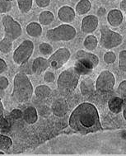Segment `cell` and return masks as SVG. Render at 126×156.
Returning a JSON list of instances; mask_svg holds the SVG:
<instances>
[{"label": "cell", "instance_id": "6da1fadb", "mask_svg": "<svg viewBox=\"0 0 126 156\" xmlns=\"http://www.w3.org/2000/svg\"><path fill=\"white\" fill-rule=\"evenodd\" d=\"M68 123L73 131L83 135L101 131L97 109L89 102L79 104L71 114Z\"/></svg>", "mask_w": 126, "mask_h": 156}, {"label": "cell", "instance_id": "7a4b0ae2", "mask_svg": "<svg viewBox=\"0 0 126 156\" xmlns=\"http://www.w3.org/2000/svg\"><path fill=\"white\" fill-rule=\"evenodd\" d=\"M33 95V87L27 75L18 73L15 75L13 80L14 99L18 103H25L31 99Z\"/></svg>", "mask_w": 126, "mask_h": 156}, {"label": "cell", "instance_id": "3957f363", "mask_svg": "<svg viewBox=\"0 0 126 156\" xmlns=\"http://www.w3.org/2000/svg\"><path fill=\"white\" fill-rule=\"evenodd\" d=\"M79 78L80 74L74 66L65 69L60 74L57 81L58 89L63 94L72 93L79 84Z\"/></svg>", "mask_w": 126, "mask_h": 156}, {"label": "cell", "instance_id": "277c9868", "mask_svg": "<svg viewBox=\"0 0 126 156\" xmlns=\"http://www.w3.org/2000/svg\"><path fill=\"white\" fill-rule=\"evenodd\" d=\"M77 36V31L73 26L62 24L55 28L46 31V37L51 41H69Z\"/></svg>", "mask_w": 126, "mask_h": 156}, {"label": "cell", "instance_id": "5b68a950", "mask_svg": "<svg viewBox=\"0 0 126 156\" xmlns=\"http://www.w3.org/2000/svg\"><path fill=\"white\" fill-rule=\"evenodd\" d=\"M100 44L105 49H112L123 42V37L116 31H111L107 26H101Z\"/></svg>", "mask_w": 126, "mask_h": 156}, {"label": "cell", "instance_id": "8992f818", "mask_svg": "<svg viewBox=\"0 0 126 156\" xmlns=\"http://www.w3.org/2000/svg\"><path fill=\"white\" fill-rule=\"evenodd\" d=\"M34 51V43L30 40H25L21 43L13 53V61L18 66H22L31 58Z\"/></svg>", "mask_w": 126, "mask_h": 156}, {"label": "cell", "instance_id": "52a82bcc", "mask_svg": "<svg viewBox=\"0 0 126 156\" xmlns=\"http://www.w3.org/2000/svg\"><path fill=\"white\" fill-rule=\"evenodd\" d=\"M4 27V37L9 38L12 41H16L23 34V28L17 21H15L9 15H6L2 19Z\"/></svg>", "mask_w": 126, "mask_h": 156}, {"label": "cell", "instance_id": "ba28073f", "mask_svg": "<svg viewBox=\"0 0 126 156\" xmlns=\"http://www.w3.org/2000/svg\"><path fill=\"white\" fill-rule=\"evenodd\" d=\"M115 83L114 74L108 70H104L99 74L96 81L95 88L100 93H107L113 90Z\"/></svg>", "mask_w": 126, "mask_h": 156}, {"label": "cell", "instance_id": "9c48e42d", "mask_svg": "<svg viewBox=\"0 0 126 156\" xmlns=\"http://www.w3.org/2000/svg\"><path fill=\"white\" fill-rule=\"evenodd\" d=\"M70 56H71V53L68 49L60 48L57 50L48 59L50 67H51L53 69H59L68 61Z\"/></svg>", "mask_w": 126, "mask_h": 156}, {"label": "cell", "instance_id": "30bf717a", "mask_svg": "<svg viewBox=\"0 0 126 156\" xmlns=\"http://www.w3.org/2000/svg\"><path fill=\"white\" fill-rule=\"evenodd\" d=\"M74 58L76 60V63L86 67L90 70H93V69H95L99 63V59L96 55L92 53H88L83 50L77 51Z\"/></svg>", "mask_w": 126, "mask_h": 156}, {"label": "cell", "instance_id": "8fae6325", "mask_svg": "<svg viewBox=\"0 0 126 156\" xmlns=\"http://www.w3.org/2000/svg\"><path fill=\"white\" fill-rule=\"evenodd\" d=\"M98 18L94 15H88L82 21L81 28L84 33H93L98 27Z\"/></svg>", "mask_w": 126, "mask_h": 156}, {"label": "cell", "instance_id": "7c38bea8", "mask_svg": "<svg viewBox=\"0 0 126 156\" xmlns=\"http://www.w3.org/2000/svg\"><path fill=\"white\" fill-rule=\"evenodd\" d=\"M58 17L64 23H71L75 18V12L69 6H63L58 12Z\"/></svg>", "mask_w": 126, "mask_h": 156}, {"label": "cell", "instance_id": "4fadbf2b", "mask_svg": "<svg viewBox=\"0 0 126 156\" xmlns=\"http://www.w3.org/2000/svg\"><path fill=\"white\" fill-rule=\"evenodd\" d=\"M49 67H50V64L48 60L43 57H37L32 63V66H31L32 73L36 74H40L43 72H45Z\"/></svg>", "mask_w": 126, "mask_h": 156}, {"label": "cell", "instance_id": "5bb4252c", "mask_svg": "<svg viewBox=\"0 0 126 156\" xmlns=\"http://www.w3.org/2000/svg\"><path fill=\"white\" fill-rule=\"evenodd\" d=\"M108 108L113 113H120L124 108H125V99L121 98V97L112 98L108 102Z\"/></svg>", "mask_w": 126, "mask_h": 156}, {"label": "cell", "instance_id": "9a60e30c", "mask_svg": "<svg viewBox=\"0 0 126 156\" xmlns=\"http://www.w3.org/2000/svg\"><path fill=\"white\" fill-rule=\"evenodd\" d=\"M123 13L118 9H113L109 12L107 15V20L110 26L114 27H118L123 22Z\"/></svg>", "mask_w": 126, "mask_h": 156}, {"label": "cell", "instance_id": "2e32d148", "mask_svg": "<svg viewBox=\"0 0 126 156\" xmlns=\"http://www.w3.org/2000/svg\"><path fill=\"white\" fill-rule=\"evenodd\" d=\"M52 111L55 116L59 117L64 116L68 111L67 102L61 99L54 102L52 104Z\"/></svg>", "mask_w": 126, "mask_h": 156}, {"label": "cell", "instance_id": "e0dca14e", "mask_svg": "<svg viewBox=\"0 0 126 156\" xmlns=\"http://www.w3.org/2000/svg\"><path fill=\"white\" fill-rule=\"evenodd\" d=\"M23 117L27 124H34L38 120V114H37V109L33 107H29L26 108L25 111L23 112Z\"/></svg>", "mask_w": 126, "mask_h": 156}, {"label": "cell", "instance_id": "ac0fdd59", "mask_svg": "<svg viewBox=\"0 0 126 156\" xmlns=\"http://www.w3.org/2000/svg\"><path fill=\"white\" fill-rule=\"evenodd\" d=\"M94 84L92 79H85L81 82L80 89L84 96H89L94 93Z\"/></svg>", "mask_w": 126, "mask_h": 156}, {"label": "cell", "instance_id": "d6986e66", "mask_svg": "<svg viewBox=\"0 0 126 156\" xmlns=\"http://www.w3.org/2000/svg\"><path fill=\"white\" fill-rule=\"evenodd\" d=\"M27 34L31 37H39L42 34V27L39 23H31L26 27Z\"/></svg>", "mask_w": 126, "mask_h": 156}, {"label": "cell", "instance_id": "ffe728a7", "mask_svg": "<svg viewBox=\"0 0 126 156\" xmlns=\"http://www.w3.org/2000/svg\"><path fill=\"white\" fill-rule=\"evenodd\" d=\"M51 94V89L50 87L46 85H39L37 86L35 89V95L37 98L40 100L45 99L50 97Z\"/></svg>", "mask_w": 126, "mask_h": 156}, {"label": "cell", "instance_id": "44dd1931", "mask_svg": "<svg viewBox=\"0 0 126 156\" xmlns=\"http://www.w3.org/2000/svg\"><path fill=\"white\" fill-rule=\"evenodd\" d=\"M92 4L89 0H80L76 6V12L79 15L86 14L91 10Z\"/></svg>", "mask_w": 126, "mask_h": 156}, {"label": "cell", "instance_id": "7402d4cb", "mask_svg": "<svg viewBox=\"0 0 126 156\" xmlns=\"http://www.w3.org/2000/svg\"><path fill=\"white\" fill-rule=\"evenodd\" d=\"M54 20V16L50 11H44L39 15V22L42 25H50Z\"/></svg>", "mask_w": 126, "mask_h": 156}, {"label": "cell", "instance_id": "603a6c76", "mask_svg": "<svg viewBox=\"0 0 126 156\" xmlns=\"http://www.w3.org/2000/svg\"><path fill=\"white\" fill-rule=\"evenodd\" d=\"M98 45V41L96 37L93 35L87 36L83 41V45L88 51H94Z\"/></svg>", "mask_w": 126, "mask_h": 156}, {"label": "cell", "instance_id": "cb8c5ba5", "mask_svg": "<svg viewBox=\"0 0 126 156\" xmlns=\"http://www.w3.org/2000/svg\"><path fill=\"white\" fill-rule=\"evenodd\" d=\"M18 9L23 13H27L32 8L33 0H17Z\"/></svg>", "mask_w": 126, "mask_h": 156}, {"label": "cell", "instance_id": "d4e9b609", "mask_svg": "<svg viewBox=\"0 0 126 156\" xmlns=\"http://www.w3.org/2000/svg\"><path fill=\"white\" fill-rule=\"evenodd\" d=\"M12 145V141L10 137L0 134V151H8Z\"/></svg>", "mask_w": 126, "mask_h": 156}, {"label": "cell", "instance_id": "484cf974", "mask_svg": "<svg viewBox=\"0 0 126 156\" xmlns=\"http://www.w3.org/2000/svg\"><path fill=\"white\" fill-rule=\"evenodd\" d=\"M12 46V41L7 37H3V40L0 41V51L3 54H9L11 51Z\"/></svg>", "mask_w": 126, "mask_h": 156}, {"label": "cell", "instance_id": "4316f807", "mask_svg": "<svg viewBox=\"0 0 126 156\" xmlns=\"http://www.w3.org/2000/svg\"><path fill=\"white\" fill-rule=\"evenodd\" d=\"M39 51L40 53L43 54L44 55H48L51 54L53 52V48L50 44L48 43H41L39 45Z\"/></svg>", "mask_w": 126, "mask_h": 156}, {"label": "cell", "instance_id": "83f0119b", "mask_svg": "<svg viewBox=\"0 0 126 156\" xmlns=\"http://www.w3.org/2000/svg\"><path fill=\"white\" fill-rule=\"evenodd\" d=\"M12 3L9 0H0V13L8 12L11 10Z\"/></svg>", "mask_w": 126, "mask_h": 156}, {"label": "cell", "instance_id": "f1b7e54d", "mask_svg": "<svg viewBox=\"0 0 126 156\" xmlns=\"http://www.w3.org/2000/svg\"><path fill=\"white\" fill-rule=\"evenodd\" d=\"M119 67L121 71H123V72L126 71V51H122L120 53Z\"/></svg>", "mask_w": 126, "mask_h": 156}, {"label": "cell", "instance_id": "f546056e", "mask_svg": "<svg viewBox=\"0 0 126 156\" xmlns=\"http://www.w3.org/2000/svg\"><path fill=\"white\" fill-rule=\"evenodd\" d=\"M118 94L120 95L121 98L125 99L126 98V81L124 80L121 83V84L119 85L117 89Z\"/></svg>", "mask_w": 126, "mask_h": 156}, {"label": "cell", "instance_id": "4dcf8cb0", "mask_svg": "<svg viewBox=\"0 0 126 156\" xmlns=\"http://www.w3.org/2000/svg\"><path fill=\"white\" fill-rule=\"evenodd\" d=\"M116 60V56H115V53H113L111 51L107 52L104 55V61L107 64H113Z\"/></svg>", "mask_w": 126, "mask_h": 156}, {"label": "cell", "instance_id": "1f68e13d", "mask_svg": "<svg viewBox=\"0 0 126 156\" xmlns=\"http://www.w3.org/2000/svg\"><path fill=\"white\" fill-rule=\"evenodd\" d=\"M9 122L8 120L2 116H0V131H6L9 127Z\"/></svg>", "mask_w": 126, "mask_h": 156}, {"label": "cell", "instance_id": "d6a6232c", "mask_svg": "<svg viewBox=\"0 0 126 156\" xmlns=\"http://www.w3.org/2000/svg\"><path fill=\"white\" fill-rule=\"evenodd\" d=\"M9 80L4 76L0 77V90H4L9 87Z\"/></svg>", "mask_w": 126, "mask_h": 156}, {"label": "cell", "instance_id": "836d02e7", "mask_svg": "<svg viewBox=\"0 0 126 156\" xmlns=\"http://www.w3.org/2000/svg\"><path fill=\"white\" fill-rule=\"evenodd\" d=\"M55 80V76L52 72H46L44 75V80L46 83H53Z\"/></svg>", "mask_w": 126, "mask_h": 156}, {"label": "cell", "instance_id": "e575fe53", "mask_svg": "<svg viewBox=\"0 0 126 156\" xmlns=\"http://www.w3.org/2000/svg\"><path fill=\"white\" fill-rule=\"evenodd\" d=\"M10 116H11V117L12 119H20V118L23 116V112H22L21 110H19V109H14V110H12V111L11 112Z\"/></svg>", "mask_w": 126, "mask_h": 156}, {"label": "cell", "instance_id": "d590c367", "mask_svg": "<svg viewBox=\"0 0 126 156\" xmlns=\"http://www.w3.org/2000/svg\"><path fill=\"white\" fill-rule=\"evenodd\" d=\"M36 3L40 8H46L50 5L51 0H36Z\"/></svg>", "mask_w": 126, "mask_h": 156}, {"label": "cell", "instance_id": "8d00e7d4", "mask_svg": "<svg viewBox=\"0 0 126 156\" xmlns=\"http://www.w3.org/2000/svg\"><path fill=\"white\" fill-rule=\"evenodd\" d=\"M7 69H8V66H7V63L5 62V60L0 58V74L5 72Z\"/></svg>", "mask_w": 126, "mask_h": 156}, {"label": "cell", "instance_id": "74e56055", "mask_svg": "<svg viewBox=\"0 0 126 156\" xmlns=\"http://www.w3.org/2000/svg\"><path fill=\"white\" fill-rule=\"evenodd\" d=\"M22 66H23V74H32V69H29V64H27V65H25V64H23V65H22Z\"/></svg>", "mask_w": 126, "mask_h": 156}, {"label": "cell", "instance_id": "f35d334b", "mask_svg": "<svg viewBox=\"0 0 126 156\" xmlns=\"http://www.w3.org/2000/svg\"><path fill=\"white\" fill-rule=\"evenodd\" d=\"M121 9L123 12L126 11V0H123L121 3Z\"/></svg>", "mask_w": 126, "mask_h": 156}, {"label": "cell", "instance_id": "ab89813d", "mask_svg": "<svg viewBox=\"0 0 126 156\" xmlns=\"http://www.w3.org/2000/svg\"><path fill=\"white\" fill-rule=\"evenodd\" d=\"M105 13H106V9L104 8H100V9L97 11V14L99 16H103Z\"/></svg>", "mask_w": 126, "mask_h": 156}, {"label": "cell", "instance_id": "60d3db41", "mask_svg": "<svg viewBox=\"0 0 126 156\" xmlns=\"http://www.w3.org/2000/svg\"><path fill=\"white\" fill-rule=\"evenodd\" d=\"M3 111H4V108H3V102H2L1 98H0V116H2V115H3Z\"/></svg>", "mask_w": 126, "mask_h": 156}, {"label": "cell", "instance_id": "b9f144b4", "mask_svg": "<svg viewBox=\"0 0 126 156\" xmlns=\"http://www.w3.org/2000/svg\"><path fill=\"white\" fill-rule=\"evenodd\" d=\"M5 154V153L4 152H3L2 151H0V155H4Z\"/></svg>", "mask_w": 126, "mask_h": 156}, {"label": "cell", "instance_id": "7bdbcfd3", "mask_svg": "<svg viewBox=\"0 0 126 156\" xmlns=\"http://www.w3.org/2000/svg\"><path fill=\"white\" fill-rule=\"evenodd\" d=\"M109 1H115V0H109Z\"/></svg>", "mask_w": 126, "mask_h": 156}, {"label": "cell", "instance_id": "ee69618b", "mask_svg": "<svg viewBox=\"0 0 126 156\" xmlns=\"http://www.w3.org/2000/svg\"><path fill=\"white\" fill-rule=\"evenodd\" d=\"M9 1H10V2H11V1H13V0H9Z\"/></svg>", "mask_w": 126, "mask_h": 156}]
</instances>
